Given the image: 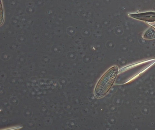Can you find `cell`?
Wrapping results in <instances>:
<instances>
[{
	"label": "cell",
	"instance_id": "cell-1",
	"mask_svg": "<svg viewBox=\"0 0 155 130\" xmlns=\"http://www.w3.org/2000/svg\"><path fill=\"white\" fill-rule=\"evenodd\" d=\"M118 73V68L117 66H113L104 73L96 85L95 90L96 97L101 98L107 93L114 84Z\"/></svg>",
	"mask_w": 155,
	"mask_h": 130
}]
</instances>
